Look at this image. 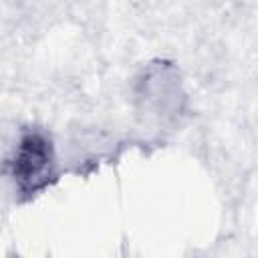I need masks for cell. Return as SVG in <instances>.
<instances>
[{
	"instance_id": "6da1fadb",
	"label": "cell",
	"mask_w": 258,
	"mask_h": 258,
	"mask_svg": "<svg viewBox=\"0 0 258 258\" xmlns=\"http://www.w3.org/2000/svg\"><path fill=\"white\" fill-rule=\"evenodd\" d=\"M10 175L20 200H32L56 179V155L44 129H26L10 159Z\"/></svg>"
},
{
	"instance_id": "7a4b0ae2",
	"label": "cell",
	"mask_w": 258,
	"mask_h": 258,
	"mask_svg": "<svg viewBox=\"0 0 258 258\" xmlns=\"http://www.w3.org/2000/svg\"><path fill=\"white\" fill-rule=\"evenodd\" d=\"M175 79H177L175 69H173L171 64H167L165 75H163V83H161V93H163V95H165V91L169 89V83H173ZM145 87H147V93H145V95L149 97V101H155V105H157V107H159V103H161V107H163V105H165V103H169V101H171V103H175V101H177L175 97H163V99H159V83H155V85H153V83L147 79V81H145Z\"/></svg>"
}]
</instances>
